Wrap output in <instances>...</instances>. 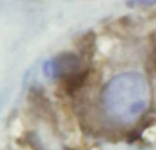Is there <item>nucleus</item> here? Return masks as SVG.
Instances as JSON below:
<instances>
[{
  "label": "nucleus",
  "instance_id": "nucleus-1",
  "mask_svg": "<svg viewBox=\"0 0 156 150\" xmlns=\"http://www.w3.org/2000/svg\"><path fill=\"white\" fill-rule=\"evenodd\" d=\"M151 90L147 79L138 73L114 77L100 96L103 115L116 126H132L147 112Z\"/></svg>",
  "mask_w": 156,
  "mask_h": 150
},
{
  "label": "nucleus",
  "instance_id": "nucleus-2",
  "mask_svg": "<svg viewBox=\"0 0 156 150\" xmlns=\"http://www.w3.org/2000/svg\"><path fill=\"white\" fill-rule=\"evenodd\" d=\"M86 67L83 66V62L80 56L71 53V52H66V53H60L55 56L54 59H49L48 62L44 63L43 71L51 79L63 80L65 78L80 73Z\"/></svg>",
  "mask_w": 156,
  "mask_h": 150
},
{
  "label": "nucleus",
  "instance_id": "nucleus-3",
  "mask_svg": "<svg viewBox=\"0 0 156 150\" xmlns=\"http://www.w3.org/2000/svg\"><path fill=\"white\" fill-rule=\"evenodd\" d=\"M89 74H90V70L89 68H85V70L80 71L77 74H73L70 77L65 78L62 80V85L65 87V90H67L69 93H73V91H77L78 89H81L83 86V83L86 82Z\"/></svg>",
  "mask_w": 156,
  "mask_h": 150
}]
</instances>
